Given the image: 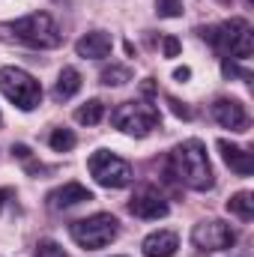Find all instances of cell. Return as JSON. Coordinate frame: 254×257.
<instances>
[{
	"label": "cell",
	"instance_id": "1",
	"mask_svg": "<svg viewBox=\"0 0 254 257\" xmlns=\"http://www.w3.org/2000/svg\"><path fill=\"white\" fill-rule=\"evenodd\" d=\"M168 174L186 186L191 192H206L212 189V165H209V156H206V147L203 141L189 138L183 144H177L168 156Z\"/></svg>",
	"mask_w": 254,
	"mask_h": 257
},
{
	"label": "cell",
	"instance_id": "2",
	"mask_svg": "<svg viewBox=\"0 0 254 257\" xmlns=\"http://www.w3.org/2000/svg\"><path fill=\"white\" fill-rule=\"evenodd\" d=\"M197 33L218 54H227L233 60H248L254 54V33L245 18H230V21H221V24L197 27Z\"/></svg>",
	"mask_w": 254,
	"mask_h": 257
},
{
	"label": "cell",
	"instance_id": "3",
	"mask_svg": "<svg viewBox=\"0 0 254 257\" xmlns=\"http://www.w3.org/2000/svg\"><path fill=\"white\" fill-rule=\"evenodd\" d=\"M9 30L15 33L18 42H24V45H30V48H39V51L60 48V42H63L60 27H57V21H54L48 12H30V15L12 21Z\"/></svg>",
	"mask_w": 254,
	"mask_h": 257
},
{
	"label": "cell",
	"instance_id": "4",
	"mask_svg": "<svg viewBox=\"0 0 254 257\" xmlns=\"http://www.w3.org/2000/svg\"><path fill=\"white\" fill-rule=\"evenodd\" d=\"M69 233L72 239L84 248V251H99L105 245H111L120 233V221L111 215V212H96L90 218H81V221H72L69 224Z\"/></svg>",
	"mask_w": 254,
	"mask_h": 257
},
{
	"label": "cell",
	"instance_id": "5",
	"mask_svg": "<svg viewBox=\"0 0 254 257\" xmlns=\"http://www.w3.org/2000/svg\"><path fill=\"white\" fill-rule=\"evenodd\" d=\"M0 93L21 111H33V108L42 105V84L18 66H3L0 69Z\"/></svg>",
	"mask_w": 254,
	"mask_h": 257
},
{
	"label": "cell",
	"instance_id": "6",
	"mask_svg": "<svg viewBox=\"0 0 254 257\" xmlns=\"http://www.w3.org/2000/svg\"><path fill=\"white\" fill-rule=\"evenodd\" d=\"M87 171H90V177L102 189H126L129 183L135 180L132 165L126 159H120L117 153H111V150H96L87 159Z\"/></svg>",
	"mask_w": 254,
	"mask_h": 257
},
{
	"label": "cell",
	"instance_id": "7",
	"mask_svg": "<svg viewBox=\"0 0 254 257\" xmlns=\"http://www.w3.org/2000/svg\"><path fill=\"white\" fill-rule=\"evenodd\" d=\"M111 123L126 132V135H135V138H147L153 128H159L162 123V114L156 105L138 99V102H123L114 114H111Z\"/></svg>",
	"mask_w": 254,
	"mask_h": 257
},
{
	"label": "cell",
	"instance_id": "8",
	"mask_svg": "<svg viewBox=\"0 0 254 257\" xmlns=\"http://www.w3.org/2000/svg\"><path fill=\"white\" fill-rule=\"evenodd\" d=\"M191 242H194L197 251H209V254H215V251L230 248V245L236 242V233H233V227L224 224L221 218H203V221L194 224V230H191Z\"/></svg>",
	"mask_w": 254,
	"mask_h": 257
},
{
	"label": "cell",
	"instance_id": "9",
	"mask_svg": "<svg viewBox=\"0 0 254 257\" xmlns=\"http://www.w3.org/2000/svg\"><path fill=\"white\" fill-rule=\"evenodd\" d=\"M129 212H132L135 218L156 221V218H165V215L171 212V206H168V200L162 197L159 189H153V186H141V189H135V194L129 197Z\"/></svg>",
	"mask_w": 254,
	"mask_h": 257
},
{
	"label": "cell",
	"instance_id": "10",
	"mask_svg": "<svg viewBox=\"0 0 254 257\" xmlns=\"http://www.w3.org/2000/svg\"><path fill=\"white\" fill-rule=\"evenodd\" d=\"M212 117L221 128H230V132H248V126H251L245 105L236 102V99H215Z\"/></svg>",
	"mask_w": 254,
	"mask_h": 257
},
{
	"label": "cell",
	"instance_id": "11",
	"mask_svg": "<svg viewBox=\"0 0 254 257\" xmlns=\"http://www.w3.org/2000/svg\"><path fill=\"white\" fill-rule=\"evenodd\" d=\"M75 51H78V57H84V60H105V57L114 51V39H111V33H105V30H90V33H84V36L75 42Z\"/></svg>",
	"mask_w": 254,
	"mask_h": 257
},
{
	"label": "cell",
	"instance_id": "12",
	"mask_svg": "<svg viewBox=\"0 0 254 257\" xmlns=\"http://www.w3.org/2000/svg\"><path fill=\"white\" fill-rule=\"evenodd\" d=\"M218 153H221V159H224V165L233 171V174H239V177H248L254 174V156L245 150V147H236V144H230V141H218Z\"/></svg>",
	"mask_w": 254,
	"mask_h": 257
},
{
	"label": "cell",
	"instance_id": "13",
	"mask_svg": "<svg viewBox=\"0 0 254 257\" xmlns=\"http://www.w3.org/2000/svg\"><path fill=\"white\" fill-rule=\"evenodd\" d=\"M84 200H93V192L87 186H81V183H66V186H60V189H54L48 194L51 209H69V206L84 203Z\"/></svg>",
	"mask_w": 254,
	"mask_h": 257
},
{
	"label": "cell",
	"instance_id": "14",
	"mask_svg": "<svg viewBox=\"0 0 254 257\" xmlns=\"http://www.w3.org/2000/svg\"><path fill=\"white\" fill-rule=\"evenodd\" d=\"M144 257H174L180 248V236L174 230H156L144 239Z\"/></svg>",
	"mask_w": 254,
	"mask_h": 257
},
{
	"label": "cell",
	"instance_id": "15",
	"mask_svg": "<svg viewBox=\"0 0 254 257\" xmlns=\"http://www.w3.org/2000/svg\"><path fill=\"white\" fill-rule=\"evenodd\" d=\"M78 90H81V72H78L75 66H63L60 75H57V84H54V99H57V102H66V99H72Z\"/></svg>",
	"mask_w": 254,
	"mask_h": 257
},
{
	"label": "cell",
	"instance_id": "16",
	"mask_svg": "<svg viewBox=\"0 0 254 257\" xmlns=\"http://www.w3.org/2000/svg\"><path fill=\"white\" fill-rule=\"evenodd\" d=\"M102 117H105V102L102 99H90L75 111V120L81 126H96V123H102Z\"/></svg>",
	"mask_w": 254,
	"mask_h": 257
},
{
	"label": "cell",
	"instance_id": "17",
	"mask_svg": "<svg viewBox=\"0 0 254 257\" xmlns=\"http://www.w3.org/2000/svg\"><path fill=\"white\" fill-rule=\"evenodd\" d=\"M227 212H233L236 218L242 221H251L254 218V197L251 192H236L230 200H227Z\"/></svg>",
	"mask_w": 254,
	"mask_h": 257
},
{
	"label": "cell",
	"instance_id": "18",
	"mask_svg": "<svg viewBox=\"0 0 254 257\" xmlns=\"http://www.w3.org/2000/svg\"><path fill=\"white\" fill-rule=\"evenodd\" d=\"M99 78H102L105 87H120V84H129L132 81V69L129 66H120V63H111V66L102 69Z\"/></svg>",
	"mask_w": 254,
	"mask_h": 257
},
{
	"label": "cell",
	"instance_id": "19",
	"mask_svg": "<svg viewBox=\"0 0 254 257\" xmlns=\"http://www.w3.org/2000/svg\"><path fill=\"white\" fill-rule=\"evenodd\" d=\"M48 144H51V150H54V153H69V150H75L78 138H75V132H72V128H54V132H51V138H48Z\"/></svg>",
	"mask_w": 254,
	"mask_h": 257
},
{
	"label": "cell",
	"instance_id": "20",
	"mask_svg": "<svg viewBox=\"0 0 254 257\" xmlns=\"http://www.w3.org/2000/svg\"><path fill=\"white\" fill-rule=\"evenodd\" d=\"M159 18H180L183 15V0H156Z\"/></svg>",
	"mask_w": 254,
	"mask_h": 257
},
{
	"label": "cell",
	"instance_id": "21",
	"mask_svg": "<svg viewBox=\"0 0 254 257\" xmlns=\"http://www.w3.org/2000/svg\"><path fill=\"white\" fill-rule=\"evenodd\" d=\"M36 257H69V254H66L54 239H39V245H36Z\"/></svg>",
	"mask_w": 254,
	"mask_h": 257
},
{
	"label": "cell",
	"instance_id": "22",
	"mask_svg": "<svg viewBox=\"0 0 254 257\" xmlns=\"http://www.w3.org/2000/svg\"><path fill=\"white\" fill-rule=\"evenodd\" d=\"M221 72H224L227 78H242V81H251V72H248V69H239L233 60H224V63H221Z\"/></svg>",
	"mask_w": 254,
	"mask_h": 257
},
{
	"label": "cell",
	"instance_id": "23",
	"mask_svg": "<svg viewBox=\"0 0 254 257\" xmlns=\"http://www.w3.org/2000/svg\"><path fill=\"white\" fill-rule=\"evenodd\" d=\"M162 48H165V57H177L183 45H180L177 36H165V39H162Z\"/></svg>",
	"mask_w": 254,
	"mask_h": 257
},
{
	"label": "cell",
	"instance_id": "24",
	"mask_svg": "<svg viewBox=\"0 0 254 257\" xmlns=\"http://www.w3.org/2000/svg\"><path fill=\"white\" fill-rule=\"evenodd\" d=\"M168 105H171V111L177 114V117H183V120H191V111L183 105V102H177L174 96H168Z\"/></svg>",
	"mask_w": 254,
	"mask_h": 257
},
{
	"label": "cell",
	"instance_id": "25",
	"mask_svg": "<svg viewBox=\"0 0 254 257\" xmlns=\"http://www.w3.org/2000/svg\"><path fill=\"white\" fill-rule=\"evenodd\" d=\"M12 153H15L18 159H30V150H27L24 144H15V147H12Z\"/></svg>",
	"mask_w": 254,
	"mask_h": 257
},
{
	"label": "cell",
	"instance_id": "26",
	"mask_svg": "<svg viewBox=\"0 0 254 257\" xmlns=\"http://www.w3.org/2000/svg\"><path fill=\"white\" fill-rule=\"evenodd\" d=\"M174 78H177V81H189V78H191V69H189V66L177 69V72H174Z\"/></svg>",
	"mask_w": 254,
	"mask_h": 257
},
{
	"label": "cell",
	"instance_id": "27",
	"mask_svg": "<svg viewBox=\"0 0 254 257\" xmlns=\"http://www.w3.org/2000/svg\"><path fill=\"white\" fill-rule=\"evenodd\" d=\"M12 197H15V192H12V189H0V206H3L6 200H12Z\"/></svg>",
	"mask_w": 254,
	"mask_h": 257
},
{
	"label": "cell",
	"instance_id": "28",
	"mask_svg": "<svg viewBox=\"0 0 254 257\" xmlns=\"http://www.w3.org/2000/svg\"><path fill=\"white\" fill-rule=\"evenodd\" d=\"M245 3H248V6H251V0H245Z\"/></svg>",
	"mask_w": 254,
	"mask_h": 257
}]
</instances>
